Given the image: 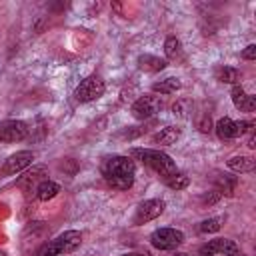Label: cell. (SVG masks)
Masks as SVG:
<instances>
[{
	"label": "cell",
	"instance_id": "8992f818",
	"mask_svg": "<svg viewBox=\"0 0 256 256\" xmlns=\"http://www.w3.org/2000/svg\"><path fill=\"white\" fill-rule=\"evenodd\" d=\"M166 208V202L160 200V198H150V200H144L138 208H136V214H134V220L132 224L134 226H140V224H146L154 218H158Z\"/></svg>",
	"mask_w": 256,
	"mask_h": 256
},
{
	"label": "cell",
	"instance_id": "9a60e30c",
	"mask_svg": "<svg viewBox=\"0 0 256 256\" xmlns=\"http://www.w3.org/2000/svg\"><path fill=\"white\" fill-rule=\"evenodd\" d=\"M138 66L144 72H160V70L166 68V60L158 58V56H152V54H140L138 56Z\"/></svg>",
	"mask_w": 256,
	"mask_h": 256
},
{
	"label": "cell",
	"instance_id": "ba28073f",
	"mask_svg": "<svg viewBox=\"0 0 256 256\" xmlns=\"http://www.w3.org/2000/svg\"><path fill=\"white\" fill-rule=\"evenodd\" d=\"M200 256H240V248L234 240L214 238L200 248Z\"/></svg>",
	"mask_w": 256,
	"mask_h": 256
},
{
	"label": "cell",
	"instance_id": "8fae6325",
	"mask_svg": "<svg viewBox=\"0 0 256 256\" xmlns=\"http://www.w3.org/2000/svg\"><path fill=\"white\" fill-rule=\"evenodd\" d=\"M46 176H48L46 166H32L30 170H26V172L16 180V186H18L20 190H24V192H32V190H36V186H38L40 182L46 180Z\"/></svg>",
	"mask_w": 256,
	"mask_h": 256
},
{
	"label": "cell",
	"instance_id": "4dcf8cb0",
	"mask_svg": "<svg viewBox=\"0 0 256 256\" xmlns=\"http://www.w3.org/2000/svg\"><path fill=\"white\" fill-rule=\"evenodd\" d=\"M120 256H136V254H120Z\"/></svg>",
	"mask_w": 256,
	"mask_h": 256
},
{
	"label": "cell",
	"instance_id": "f546056e",
	"mask_svg": "<svg viewBox=\"0 0 256 256\" xmlns=\"http://www.w3.org/2000/svg\"><path fill=\"white\" fill-rule=\"evenodd\" d=\"M0 256H8V254H6V252H4V250H0Z\"/></svg>",
	"mask_w": 256,
	"mask_h": 256
},
{
	"label": "cell",
	"instance_id": "52a82bcc",
	"mask_svg": "<svg viewBox=\"0 0 256 256\" xmlns=\"http://www.w3.org/2000/svg\"><path fill=\"white\" fill-rule=\"evenodd\" d=\"M30 134V128L22 120H6L0 124V142H22Z\"/></svg>",
	"mask_w": 256,
	"mask_h": 256
},
{
	"label": "cell",
	"instance_id": "6da1fadb",
	"mask_svg": "<svg viewBox=\"0 0 256 256\" xmlns=\"http://www.w3.org/2000/svg\"><path fill=\"white\" fill-rule=\"evenodd\" d=\"M102 174L106 182L116 190H128L134 184L136 164L128 156H110L102 164Z\"/></svg>",
	"mask_w": 256,
	"mask_h": 256
},
{
	"label": "cell",
	"instance_id": "83f0119b",
	"mask_svg": "<svg viewBox=\"0 0 256 256\" xmlns=\"http://www.w3.org/2000/svg\"><path fill=\"white\" fill-rule=\"evenodd\" d=\"M170 256H190V254H186V252H172Z\"/></svg>",
	"mask_w": 256,
	"mask_h": 256
},
{
	"label": "cell",
	"instance_id": "4fadbf2b",
	"mask_svg": "<svg viewBox=\"0 0 256 256\" xmlns=\"http://www.w3.org/2000/svg\"><path fill=\"white\" fill-rule=\"evenodd\" d=\"M56 242H58L60 254H68V252H74V250L80 246L82 234H80L78 230H66V232H62V234L56 238Z\"/></svg>",
	"mask_w": 256,
	"mask_h": 256
},
{
	"label": "cell",
	"instance_id": "484cf974",
	"mask_svg": "<svg viewBox=\"0 0 256 256\" xmlns=\"http://www.w3.org/2000/svg\"><path fill=\"white\" fill-rule=\"evenodd\" d=\"M244 60H254L256 58V46L254 44H248L244 50H242V54H240Z\"/></svg>",
	"mask_w": 256,
	"mask_h": 256
},
{
	"label": "cell",
	"instance_id": "7a4b0ae2",
	"mask_svg": "<svg viewBox=\"0 0 256 256\" xmlns=\"http://www.w3.org/2000/svg\"><path fill=\"white\" fill-rule=\"evenodd\" d=\"M130 154H132L136 160H140L144 166L152 168V170H154L158 176H162V178H168V176H172L174 172H178L174 160H172L168 154L160 152V150H154V148H132Z\"/></svg>",
	"mask_w": 256,
	"mask_h": 256
},
{
	"label": "cell",
	"instance_id": "7402d4cb",
	"mask_svg": "<svg viewBox=\"0 0 256 256\" xmlns=\"http://www.w3.org/2000/svg\"><path fill=\"white\" fill-rule=\"evenodd\" d=\"M164 54L170 60H176L182 54V44H180V40L176 36H168L166 38V42H164Z\"/></svg>",
	"mask_w": 256,
	"mask_h": 256
},
{
	"label": "cell",
	"instance_id": "ffe728a7",
	"mask_svg": "<svg viewBox=\"0 0 256 256\" xmlns=\"http://www.w3.org/2000/svg\"><path fill=\"white\" fill-rule=\"evenodd\" d=\"M216 78L224 84H234L236 86L238 80H240V72L232 66H220V68H216Z\"/></svg>",
	"mask_w": 256,
	"mask_h": 256
},
{
	"label": "cell",
	"instance_id": "4316f807",
	"mask_svg": "<svg viewBox=\"0 0 256 256\" xmlns=\"http://www.w3.org/2000/svg\"><path fill=\"white\" fill-rule=\"evenodd\" d=\"M198 128H200L202 132H210V130H212V122H210V116H204V118L200 120Z\"/></svg>",
	"mask_w": 256,
	"mask_h": 256
},
{
	"label": "cell",
	"instance_id": "9c48e42d",
	"mask_svg": "<svg viewBox=\"0 0 256 256\" xmlns=\"http://www.w3.org/2000/svg\"><path fill=\"white\" fill-rule=\"evenodd\" d=\"M32 160H34V152H30V150H20V152H16V154H12V156H8V158L4 160V164H2V168H0V174H2V176H14V174L26 170V168L32 164Z\"/></svg>",
	"mask_w": 256,
	"mask_h": 256
},
{
	"label": "cell",
	"instance_id": "cb8c5ba5",
	"mask_svg": "<svg viewBox=\"0 0 256 256\" xmlns=\"http://www.w3.org/2000/svg\"><path fill=\"white\" fill-rule=\"evenodd\" d=\"M36 256H60V248H58L56 238H54V240H46V242L38 248Z\"/></svg>",
	"mask_w": 256,
	"mask_h": 256
},
{
	"label": "cell",
	"instance_id": "30bf717a",
	"mask_svg": "<svg viewBox=\"0 0 256 256\" xmlns=\"http://www.w3.org/2000/svg\"><path fill=\"white\" fill-rule=\"evenodd\" d=\"M160 108V102L156 96H150V94H144L140 96L134 104H132V116L136 120H148L152 118Z\"/></svg>",
	"mask_w": 256,
	"mask_h": 256
},
{
	"label": "cell",
	"instance_id": "277c9868",
	"mask_svg": "<svg viewBox=\"0 0 256 256\" xmlns=\"http://www.w3.org/2000/svg\"><path fill=\"white\" fill-rule=\"evenodd\" d=\"M104 90H106L104 80H102L100 76L92 74V76H86V78L78 84L74 96H76L78 102H92V100H98V98L104 94Z\"/></svg>",
	"mask_w": 256,
	"mask_h": 256
},
{
	"label": "cell",
	"instance_id": "7c38bea8",
	"mask_svg": "<svg viewBox=\"0 0 256 256\" xmlns=\"http://www.w3.org/2000/svg\"><path fill=\"white\" fill-rule=\"evenodd\" d=\"M230 96H232V102H234V106H236L238 110H242V112H254V108H256V98L250 96V94H246L240 84H236V86L232 88V94H230Z\"/></svg>",
	"mask_w": 256,
	"mask_h": 256
},
{
	"label": "cell",
	"instance_id": "603a6c76",
	"mask_svg": "<svg viewBox=\"0 0 256 256\" xmlns=\"http://www.w3.org/2000/svg\"><path fill=\"white\" fill-rule=\"evenodd\" d=\"M164 182H166V186L168 188H172V190H184L186 186H188V176L186 174H182V172H174L172 176H168V178H164Z\"/></svg>",
	"mask_w": 256,
	"mask_h": 256
},
{
	"label": "cell",
	"instance_id": "d4e9b609",
	"mask_svg": "<svg viewBox=\"0 0 256 256\" xmlns=\"http://www.w3.org/2000/svg\"><path fill=\"white\" fill-rule=\"evenodd\" d=\"M222 222H224V218H222V216H216V218H208V220H204V222L200 224V232H204V234H210V232H218V230L222 228Z\"/></svg>",
	"mask_w": 256,
	"mask_h": 256
},
{
	"label": "cell",
	"instance_id": "ac0fdd59",
	"mask_svg": "<svg viewBox=\"0 0 256 256\" xmlns=\"http://www.w3.org/2000/svg\"><path fill=\"white\" fill-rule=\"evenodd\" d=\"M214 184H216V192H218V194L232 196V192H234V188H236V176L218 174V176L214 178Z\"/></svg>",
	"mask_w": 256,
	"mask_h": 256
},
{
	"label": "cell",
	"instance_id": "5bb4252c",
	"mask_svg": "<svg viewBox=\"0 0 256 256\" xmlns=\"http://www.w3.org/2000/svg\"><path fill=\"white\" fill-rule=\"evenodd\" d=\"M180 134H182V130L178 126H166V128H162L160 132H156L152 136V142L160 144V146H172V144H176Z\"/></svg>",
	"mask_w": 256,
	"mask_h": 256
},
{
	"label": "cell",
	"instance_id": "3957f363",
	"mask_svg": "<svg viewBox=\"0 0 256 256\" xmlns=\"http://www.w3.org/2000/svg\"><path fill=\"white\" fill-rule=\"evenodd\" d=\"M252 128H254V122L252 120L234 122L232 118H226V116L220 118L216 122V126H214V130H216V134H218L220 140H234V138H238L244 132H252Z\"/></svg>",
	"mask_w": 256,
	"mask_h": 256
},
{
	"label": "cell",
	"instance_id": "5b68a950",
	"mask_svg": "<svg viewBox=\"0 0 256 256\" xmlns=\"http://www.w3.org/2000/svg\"><path fill=\"white\" fill-rule=\"evenodd\" d=\"M150 242L158 250H174L184 242V234L176 228H158L150 234Z\"/></svg>",
	"mask_w": 256,
	"mask_h": 256
},
{
	"label": "cell",
	"instance_id": "f1b7e54d",
	"mask_svg": "<svg viewBox=\"0 0 256 256\" xmlns=\"http://www.w3.org/2000/svg\"><path fill=\"white\" fill-rule=\"evenodd\" d=\"M136 256H150V252H138Z\"/></svg>",
	"mask_w": 256,
	"mask_h": 256
},
{
	"label": "cell",
	"instance_id": "44dd1931",
	"mask_svg": "<svg viewBox=\"0 0 256 256\" xmlns=\"http://www.w3.org/2000/svg\"><path fill=\"white\" fill-rule=\"evenodd\" d=\"M44 234H46V226H44V222H32V226H28L26 232H24V240L36 244L40 238H44Z\"/></svg>",
	"mask_w": 256,
	"mask_h": 256
},
{
	"label": "cell",
	"instance_id": "d6986e66",
	"mask_svg": "<svg viewBox=\"0 0 256 256\" xmlns=\"http://www.w3.org/2000/svg\"><path fill=\"white\" fill-rule=\"evenodd\" d=\"M180 88H182V82H180L178 78H174V76L164 78V80L152 84V90H154V92H160V94H174V92H178Z\"/></svg>",
	"mask_w": 256,
	"mask_h": 256
},
{
	"label": "cell",
	"instance_id": "e0dca14e",
	"mask_svg": "<svg viewBox=\"0 0 256 256\" xmlns=\"http://www.w3.org/2000/svg\"><path fill=\"white\" fill-rule=\"evenodd\" d=\"M254 166H256V160H254L252 156H232V158L228 160V168L234 170V172H240V174L252 172Z\"/></svg>",
	"mask_w": 256,
	"mask_h": 256
},
{
	"label": "cell",
	"instance_id": "2e32d148",
	"mask_svg": "<svg viewBox=\"0 0 256 256\" xmlns=\"http://www.w3.org/2000/svg\"><path fill=\"white\" fill-rule=\"evenodd\" d=\"M58 192H60V186L56 184V182H52V180H44V182H40L38 186H36V190H34V194H36V198L40 200V202H48V200H52L54 196H58Z\"/></svg>",
	"mask_w": 256,
	"mask_h": 256
}]
</instances>
